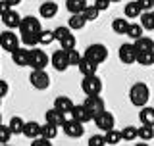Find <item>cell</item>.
<instances>
[{"instance_id":"d4e9b609","label":"cell","mask_w":154,"mask_h":146,"mask_svg":"<svg viewBox=\"0 0 154 146\" xmlns=\"http://www.w3.org/2000/svg\"><path fill=\"white\" fill-rule=\"evenodd\" d=\"M139 119H141V123L154 125V108L143 106V108H141V111H139Z\"/></svg>"},{"instance_id":"5bb4252c","label":"cell","mask_w":154,"mask_h":146,"mask_svg":"<svg viewBox=\"0 0 154 146\" xmlns=\"http://www.w3.org/2000/svg\"><path fill=\"white\" fill-rule=\"evenodd\" d=\"M71 117H75L77 121H81V123H89V121L94 119V115L91 114V110L87 108L85 104H79V106H73V110H71Z\"/></svg>"},{"instance_id":"8992f818","label":"cell","mask_w":154,"mask_h":146,"mask_svg":"<svg viewBox=\"0 0 154 146\" xmlns=\"http://www.w3.org/2000/svg\"><path fill=\"white\" fill-rule=\"evenodd\" d=\"M83 125L85 123H81V121H77L75 117H71V119H66L64 121L62 131H64L69 138H81V137H83V133H85V127H83Z\"/></svg>"},{"instance_id":"7c38bea8","label":"cell","mask_w":154,"mask_h":146,"mask_svg":"<svg viewBox=\"0 0 154 146\" xmlns=\"http://www.w3.org/2000/svg\"><path fill=\"white\" fill-rule=\"evenodd\" d=\"M12 62L16 65H19V67H25V65H29V62H31V50L25 46V48H21V46H17L16 50L12 52Z\"/></svg>"},{"instance_id":"74e56055","label":"cell","mask_w":154,"mask_h":146,"mask_svg":"<svg viewBox=\"0 0 154 146\" xmlns=\"http://www.w3.org/2000/svg\"><path fill=\"white\" fill-rule=\"evenodd\" d=\"M98 14H100V10L93 4V6H87V8H85L83 16L87 17V21H94V19H98Z\"/></svg>"},{"instance_id":"ac0fdd59","label":"cell","mask_w":154,"mask_h":146,"mask_svg":"<svg viewBox=\"0 0 154 146\" xmlns=\"http://www.w3.org/2000/svg\"><path fill=\"white\" fill-rule=\"evenodd\" d=\"M77 69L81 71V75H94V73H96V69H98V64L83 56V60L79 62V65H77Z\"/></svg>"},{"instance_id":"e575fe53","label":"cell","mask_w":154,"mask_h":146,"mask_svg":"<svg viewBox=\"0 0 154 146\" xmlns=\"http://www.w3.org/2000/svg\"><path fill=\"white\" fill-rule=\"evenodd\" d=\"M137 62H139L141 65H152V64H154V50H148V52H139Z\"/></svg>"},{"instance_id":"4dcf8cb0","label":"cell","mask_w":154,"mask_h":146,"mask_svg":"<svg viewBox=\"0 0 154 146\" xmlns=\"http://www.w3.org/2000/svg\"><path fill=\"white\" fill-rule=\"evenodd\" d=\"M139 138H143V140H152V138H154V125L143 123L141 127H139Z\"/></svg>"},{"instance_id":"ffe728a7","label":"cell","mask_w":154,"mask_h":146,"mask_svg":"<svg viewBox=\"0 0 154 146\" xmlns=\"http://www.w3.org/2000/svg\"><path fill=\"white\" fill-rule=\"evenodd\" d=\"M123 14H125V17L127 19H137V17H141V14H143V8H141V4L135 0V2H129V4H125V8H123Z\"/></svg>"},{"instance_id":"f907efd6","label":"cell","mask_w":154,"mask_h":146,"mask_svg":"<svg viewBox=\"0 0 154 146\" xmlns=\"http://www.w3.org/2000/svg\"><path fill=\"white\" fill-rule=\"evenodd\" d=\"M0 19H2V16H0Z\"/></svg>"},{"instance_id":"7bdbcfd3","label":"cell","mask_w":154,"mask_h":146,"mask_svg":"<svg viewBox=\"0 0 154 146\" xmlns=\"http://www.w3.org/2000/svg\"><path fill=\"white\" fill-rule=\"evenodd\" d=\"M139 4H141L143 12H150V10L154 8V0H137Z\"/></svg>"},{"instance_id":"f546056e","label":"cell","mask_w":154,"mask_h":146,"mask_svg":"<svg viewBox=\"0 0 154 146\" xmlns=\"http://www.w3.org/2000/svg\"><path fill=\"white\" fill-rule=\"evenodd\" d=\"M104 137H106V144H110V146L119 144V142L123 140V137H122V131H116V129H112V131H106V133H104Z\"/></svg>"},{"instance_id":"d6986e66","label":"cell","mask_w":154,"mask_h":146,"mask_svg":"<svg viewBox=\"0 0 154 146\" xmlns=\"http://www.w3.org/2000/svg\"><path fill=\"white\" fill-rule=\"evenodd\" d=\"M73 106L75 104L71 102L69 96H56V100H54V108L60 110V111H64V114H71Z\"/></svg>"},{"instance_id":"277c9868","label":"cell","mask_w":154,"mask_h":146,"mask_svg":"<svg viewBox=\"0 0 154 146\" xmlns=\"http://www.w3.org/2000/svg\"><path fill=\"white\" fill-rule=\"evenodd\" d=\"M42 31L41 21L33 16H25L21 17V23H19V35H38Z\"/></svg>"},{"instance_id":"ba28073f","label":"cell","mask_w":154,"mask_h":146,"mask_svg":"<svg viewBox=\"0 0 154 146\" xmlns=\"http://www.w3.org/2000/svg\"><path fill=\"white\" fill-rule=\"evenodd\" d=\"M0 46H2V50H6V52L12 54V52L19 46V37L14 31H10V29L8 31H2L0 33Z\"/></svg>"},{"instance_id":"83f0119b","label":"cell","mask_w":154,"mask_h":146,"mask_svg":"<svg viewBox=\"0 0 154 146\" xmlns=\"http://www.w3.org/2000/svg\"><path fill=\"white\" fill-rule=\"evenodd\" d=\"M56 41V33L54 31H45L42 29L41 33H38V44H42V46H48V44H52V42Z\"/></svg>"},{"instance_id":"7a4b0ae2","label":"cell","mask_w":154,"mask_h":146,"mask_svg":"<svg viewBox=\"0 0 154 146\" xmlns=\"http://www.w3.org/2000/svg\"><path fill=\"white\" fill-rule=\"evenodd\" d=\"M81 89L87 96H94L102 92V79L98 75H83V81H81Z\"/></svg>"},{"instance_id":"d590c367","label":"cell","mask_w":154,"mask_h":146,"mask_svg":"<svg viewBox=\"0 0 154 146\" xmlns=\"http://www.w3.org/2000/svg\"><path fill=\"white\" fill-rule=\"evenodd\" d=\"M12 129H10V125H2L0 123V144H8L10 138H12Z\"/></svg>"},{"instance_id":"5b68a950","label":"cell","mask_w":154,"mask_h":146,"mask_svg":"<svg viewBox=\"0 0 154 146\" xmlns=\"http://www.w3.org/2000/svg\"><path fill=\"white\" fill-rule=\"evenodd\" d=\"M118 56H119V62L125 65H131L137 62V56H139V50H137V46H135V42L131 44V42H125V44L119 46V52H118Z\"/></svg>"},{"instance_id":"f1b7e54d","label":"cell","mask_w":154,"mask_h":146,"mask_svg":"<svg viewBox=\"0 0 154 146\" xmlns=\"http://www.w3.org/2000/svg\"><path fill=\"white\" fill-rule=\"evenodd\" d=\"M41 135L42 137H46V138H50V140H54L56 137H58V125H54V123H46L42 125V129H41Z\"/></svg>"},{"instance_id":"603a6c76","label":"cell","mask_w":154,"mask_h":146,"mask_svg":"<svg viewBox=\"0 0 154 146\" xmlns=\"http://www.w3.org/2000/svg\"><path fill=\"white\" fill-rule=\"evenodd\" d=\"M87 6H89L87 0H66V8L69 14H81V12H85Z\"/></svg>"},{"instance_id":"ab89813d","label":"cell","mask_w":154,"mask_h":146,"mask_svg":"<svg viewBox=\"0 0 154 146\" xmlns=\"http://www.w3.org/2000/svg\"><path fill=\"white\" fill-rule=\"evenodd\" d=\"M89 146H106V137L104 135H93L89 138Z\"/></svg>"},{"instance_id":"1f68e13d","label":"cell","mask_w":154,"mask_h":146,"mask_svg":"<svg viewBox=\"0 0 154 146\" xmlns=\"http://www.w3.org/2000/svg\"><path fill=\"white\" fill-rule=\"evenodd\" d=\"M143 31H144L143 23H131V25H129V29H127V37L133 38V41H137V38L143 37Z\"/></svg>"},{"instance_id":"60d3db41","label":"cell","mask_w":154,"mask_h":146,"mask_svg":"<svg viewBox=\"0 0 154 146\" xmlns=\"http://www.w3.org/2000/svg\"><path fill=\"white\" fill-rule=\"evenodd\" d=\"M54 33H56V41L60 42L64 37H67V35L71 33V27H69V25H67V27H58V29H54Z\"/></svg>"},{"instance_id":"cb8c5ba5","label":"cell","mask_w":154,"mask_h":146,"mask_svg":"<svg viewBox=\"0 0 154 146\" xmlns=\"http://www.w3.org/2000/svg\"><path fill=\"white\" fill-rule=\"evenodd\" d=\"M129 25H131V23H129L127 19L118 17V19H114V21H112V31H114V33H118V35H127Z\"/></svg>"},{"instance_id":"30bf717a","label":"cell","mask_w":154,"mask_h":146,"mask_svg":"<svg viewBox=\"0 0 154 146\" xmlns=\"http://www.w3.org/2000/svg\"><path fill=\"white\" fill-rule=\"evenodd\" d=\"M50 64L54 67L56 71H66L67 67H69V56H67V50L64 48H60V50H56L54 54L50 58Z\"/></svg>"},{"instance_id":"f6af8a7d","label":"cell","mask_w":154,"mask_h":146,"mask_svg":"<svg viewBox=\"0 0 154 146\" xmlns=\"http://www.w3.org/2000/svg\"><path fill=\"white\" fill-rule=\"evenodd\" d=\"M8 90H10V85H8L6 81H2V79H0V96L4 98V96L8 94Z\"/></svg>"},{"instance_id":"d6a6232c","label":"cell","mask_w":154,"mask_h":146,"mask_svg":"<svg viewBox=\"0 0 154 146\" xmlns=\"http://www.w3.org/2000/svg\"><path fill=\"white\" fill-rule=\"evenodd\" d=\"M122 137H123V140H127V142H131V140L139 138V127H133V125H129V127H123Z\"/></svg>"},{"instance_id":"ee69618b","label":"cell","mask_w":154,"mask_h":146,"mask_svg":"<svg viewBox=\"0 0 154 146\" xmlns=\"http://www.w3.org/2000/svg\"><path fill=\"white\" fill-rule=\"evenodd\" d=\"M8 10H12L10 2H8V0H0V16H4V14H6Z\"/></svg>"},{"instance_id":"2e32d148","label":"cell","mask_w":154,"mask_h":146,"mask_svg":"<svg viewBox=\"0 0 154 146\" xmlns=\"http://www.w3.org/2000/svg\"><path fill=\"white\" fill-rule=\"evenodd\" d=\"M38 14H41V17H42V19H50V17H54L56 14H58V4H56V2H52V0H46V2H42V4H41V8H38Z\"/></svg>"},{"instance_id":"7402d4cb","label":"cell","mask_w":154,"mask_h":146,"mask_svg":"<svg viewBox=\"0 0 154 146\" xmlns=\"http://www.w3.org/2000/svg\"><path fill=\"white\" fill-rule=\"evenodd\" d=\"M67 25L73 29V31H81V29L87 25V17L83 16V12H81V14H71V16H69V21H67Z\"/></svg>"},{"instance_id":"bcb514c9","label":"cell","mask_w":154,"mask_h":146,"mask_svg":"<svg viewBox=\"0 0 154 146\" xmlns=\"http://www.w3.org/2000/svg\"><path fill=\"white\" fill-rule=\"evenodd\" d=\"M8 2H10V6H12V8H16L17 4H21V0H8Z\"/></svg>"},{"instance_id":"e0dca14e","label":"cell","mask_w":154,"mask_h":146,"mask_svg":"<svg viewBox=\"0 0 154 146\" xmlns=\"http://www.w3.org/2000/svg\"><path fill=\"white\" fill-rule=\"evenodd\" d=\"M45 119L48 121V123H54V125H58V127H62L64 121H66V114L60 111V110H56V108H52V110H48L45 114Z\"/></svg>"},{"instance_id":"7dc6e473","label":"cell","mask_w":154,"mask_h":146,"mask_svg":"<svg viewBox=\"0 0 154 146\" xmlns=\"http://www.w3.org/2000/svg\"><path fill=\"white\" fill-rule=\"evenodd\" d=\"M112 2H123V0H112Z\"/></svg>"},{"instance_id":"9c48e42d","label":"cell","mask_w":154,"mask_h":146,"mask_svg":"<svg viewBox=\"0 0 154 146\" xmlns=\"http://www.w3.org/2000/svg\"><path fill=\"white\" fill-rule=\"evenodd\" d=\"M50 58L46 56L45 50H38V48H31V62H29V67L33 69H46Z\"/></svg>"},{"instance_id":"3957f363","label":"cell","mask_w":154,"mask_h":146,"mask_svg":"<svg viewBox=\"0 0 154 146\" xmlns=\"http://www.w3.org/2000/svg\"><path fill=\"white\" fill-rule=\"evenodd\" d=\"M29 83L37 90H46L50 87V77H48V73L45 69H33L31 75H29Z\"/></svg>"},{"instance_id":"6da1fadb","label":"cell","mask_w":154,"mask_h":146,"mask_svg":"<svg viewBox=\"0 0 154 146\" xmlns=\"http://www.w3.org/2000/svg\"><path fill=\"white\" fill-rule=\"evenodd\" d=\"M129 100L135 108H143V106L148 104L150 100V89H148L146 83H135L129 90Z\"/></svg>"},{"instance_id":"484cf974","label":"cell","mask_w":154,"mask_h":146,"mask_svg":"<svg viewBox=\"0 0 154 146\" xmlns=\"http://www.w3.org/2000/svg\"><path fill=\"white\" fill-rule=\"evenodd\" d=\"M10 129H12L14 135H23V129H25V121H23L19 115H14L12 119H10Z\"/></svg>"},{"instance_id":"f35d334b","label":"cell","mask_w":154,"mask_h":146,"mask_svg":"<svg viewBox=\"0 0 154 146\" xmlns=\"http://www.w3.org/2000/svg\"><path fill=\"white\" fill-rule=\"evenodd\" d=\"M67 56H69V65H79V62L83 60V56L79 54V52L75 50V48H71V50H67Z\"/></svg>"},{"instance_id":"c3c4849f","label":"cell","mask_w":154,"mask_h":146,"mask_svg":"<svg viewBox=\"0 0 154 146\" xmlns=\"http://www.w3.org/2000/svg\"><path fill=\"white\" fill-rule=\"evenodd\" d=\"M0 123H2V114H0Z\"/></svg>"},{"instance_id":"4316f807","label":"cell","mask_w":154,"mask_h":146,"mask_svg":"<svg viewBox=\"0 0 154 146\" xmlns=\"http://www.w3.org/2000/svg\"><path fill=\"white\" fill-rule=\"evenodd\" d=\"M135 46H137L139 52H148V50H154V41L148 37H141L135 41Z\"/></svg>"},{"instance_id":"8fae6325","label":"cell","mask_w":154,"mask_h":146,"mask_svg":"<svg viewBox=\"0 0 154 146\" xmlns=\"http://www.w3.org/2000/svg\"><path fill=\"white\" fill-rule=\"evenodd\" d=\"M93 121H94V125H96L100 131H102V133H106V131H112V129L116 127V117L110 114V111H106V110L102 111V114L96 115Z\"/></svg>"},{"instance_id":"9a60e30c","label":"cell","mask_w":154,"mask_h":146,"mask_svg":"<svg viewBox=\"0 0 154 146\" xmlns=\"http://www.w3.org/2000/svg\"><path fill=\"white\" fill-rule=\"evenodd\" d=\"M2 23L6 25L8 29H19V23H21V16L16 12V10H8L6 14L2 16Z\"/></svg>"},{"instance_id":"836d02e7","label":"cell","mask_w":154,"mask_h":146,"mask_svg":"<svg viewBox=\"0 0 154 146\" xmlns=\"http://www.w3.org/2000/svg\"><path fill=\"white\" fill-rule=\"evenodd\" d=\"M141 23L146 31H154V16H152V10L150 12H143L141 14Z\"/></svg>"},{"instance_id":"44dd1931","label":"cell","mask_w":154,"mask_h":146,"mask_svg":"<svg viewBox=\"0 0 154 146\" xmlns=\"http://www.w3.org/2000/svg\"><path fill=\"white\" fill-rule=\"evenodd\" d=\"M41 129H42V125H38L37 121H27L25 129H23V135H25L29 140H33V138L41 137Z\"/></svg>"},{"instance_id":"8d00e7d4","label":"cell","mask_w":154,"mask_h":146,"mask_svg":"<svg viewBox=\"0 0 154 146\" xmlns=\"http://www.w3.org/2000/svg\"><path fill=\"white\" fill-rule=\"evenodd\" d=\"M75 44H77V38H75V35H71V33L60 41V48H64V50H71V48H75Z\"/></svg>"},{"instance_id":"52a82bcc","label":"cell","mask_w":154,"mask_h":146,"mask_svg":"<svg viewBox=\"0 0 154 146\" xmlns=\"http://www.w3.org/2000/svg\"><path fill=\"white\" fill-rule=\"evenodd\" d=\"M85 58H89V60H93L96 62V64H102V62H106V58H108V48H106L104 44H91V46H87V50H85Z\"/></svg>"},{"instance_id":"681fc988","label":"cell","mask_w":154,"mask_h":146,"mask_svg":"<svg viewBox=\"0 0 154 146\" xmlns=\"http://www.w3.org/2000/svg\"><path fill=\"white\" fill-rule=\"evenodd\" d=\"M0 104H2V96H0Z\"/></svg>"},{"instance_id":"4fadbf2b","label":"cell","mask_w":154,"mask_h":146,"mask_svg":"<svg viewBox=\"0 0 154 146\" xmlns=\"http://www.w3.org/2000/svg\"><path fill=\"white\" fill-rule=\"evenodd\" d=\"M83 104H85L87 108L91 110V114H93L94 117H96L98 114H102V111L106 110V106H104V100L100 98L98 94H94V96H87V100L83 102Z\"/></svg>"},{"instance_id":"816d5d0a","label":"cell","mask_w":154,"mask_h":146,"mask_svg":"<svg viewBox=\"0 0 154 146\" xmlns=\"http://www.w3.org/2000/svg\"><path fill=\"white\" fill-rule=\"evenodd\" d=\"M0 48H2V46H0Z\"/></svg>"},{"instance_id":"b9f144b4","label":"cell","mask_w":154,"mask_h":146,"mask_svg":"<svg viewBox=\"0 0 154 146\" xmlns=\"http://www.w3.org/2000/svg\"><path fill=\"white\" fill-rule=\"evenodd\" d=\"M110 4H112V0H94V6L100 10V12H104V10L110 8Z\"/></svg>"}]
</instances>
